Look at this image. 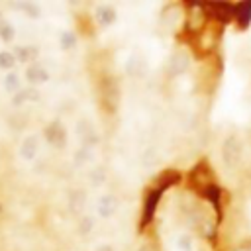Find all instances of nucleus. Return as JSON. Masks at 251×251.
I'll return each mask as SVG.
<instances>
[{"label": "nucleus", "mask_w": 251, "mask_h": 251, "mask_svg": "<svg viewBox=\"0 0 251 251\" xmlns=\"http://www.w3.org/2000/svg\"><path fill=\"white\" fill-rule=\"evenodd\" d=\"M249 220H251V204H249Z\"/></svg>", "instance_id": "1"}]
</instances>
